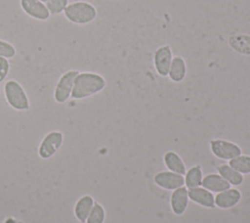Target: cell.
Segmentation results:
<instances>
[{
	"instance_id": "obj_1",
	"label": "cell",
	"mask_w": 250,
	"mask_h": 223,
	"mask_svg": "<svg viewBox=\"0 0 250 223\" xmlns=\"http://www.w3.org/2000/svg\"><path fill=\"white\" fill-rule=\"evenodd\" d=\"M106 86L105 79L99 73L95 72H79L75 77L71 98L75 100L85 99L101 92Z\"/></svg>"
},
{
	"instance_id": "obj_2",
	"label": "cell",
	"mask_w": 250,
	"mask_h": 223,
	"mask_svg": "<svg viewBox=\"0 0 250 223\" xmlns=\"http://www.w3.org/2000/svg\"><path fill=\"white\" fill-rule=\"evenodd\" d=\"M63 15L72 23L87 24L97 18L98 12L96 7L87 1H74L67 5Z\"/></svg>"
},
{
	"instance_id": "obj_3",
	"label": "cell",
	"mask_w": 250,
	"mask_h": 223,
	"mask_svg": "<svg viewBox=\"0 0 250 223\" xmlns=\"http://www.w3.org/2000/svg\"><path fill=\"white\" fill-rule=\"evenodd\" d=\"M4 94L7 103L17 111H26L29 109L28 97L16 80H8L4 85Z\"/></svg>"
},
{
	"instance_id": "obj_4",
	"label": "cell",
	"mask_w": 250,
	"mask_h": 223,
	"mask_svg": "<svg viewBox=\"0 0 250 223\" xmlns=\"http://www.w3.org/2000/svg\"><path fill=\"white\" fill-rule=\"evenodd\" d=\"M210 150L216 157L223 160H230L242 154V150L237 144L224 139L211 140Z\"/></svg>"
},
{
	"instance_id": "obj_5",
	"label": "cell",
	"mask_w": 250,
	"mask_h": 223,
	"mask_svg": "<svg viewBox=\"0 0 250 223\" xmlns=\"http://www.w3.org/2000/svg\"><path fill=\"white\" fill-rule=\"evenodd\" d=\"M79 71L76 69H70L65 71L59 79L55 91H54V98L57 103L62 104L68 100L71 96L73 84L75 77L78 75Z\"/></svg>"
},
{
	"instance_id": "obj_6",
	"label": "cell",
	"mask_w": 250,
	"mask_h": 223,
	"mask_svg": "<svg viewBox=\"0 0 250 223\" xmlns=\"http://www.w3.org/2000/svg\"><path fill=\"white\" fill-rule=\"evenodd\" d=\"M63 141V135L60 131L49 132L41 141L38 149V155L41 158L47 159L52 157L61 148Z\"/></svg>"
},
{
	"instance_id": "obj_7",
	"label": "cell",
	"mask_w": 250,
	"mask_h": 223,
	"mask_svg": "<svg viewBox=\"0 0 250 223\" xmlns=\"http://www.w3.org/2000/svg\"><path fill=\"white\" fill-rule=\"evenodd\" d=\"M173 59V52L170 45H162L158 47L153 54V65L156 72L162 76H168L169 68Z\"/></svg>"
},
{
	"instance_id": "obj_8",
	"label": "cell",
	"mask_w": 250,
	"mask_h": 223,
	"mask_svg": "<svg viewBox=\"0 0 250 223\" xmlns=\"http://www.w3.org/2000/svg\"><path fill=\"white\" fill-rule=\"evenodd\" d=\"M21 10L30 18L37 21H47L50 13L46 4L41 0H20Z\"/></svg>"
},
{
	"instance_id": "obj_9",
	"label": "cell",
	"mask_w": 250,
	"mask_h": 223,
	"mask_svg": "<svg viewBox=\"0 0 250 223\" xmlns=\"http://www.w3.org/2000/svg\"><path fill=\"white\" fill-rule=\"evenodd\" d=\"M153 181L158 187L172 191L184 186L185 184V179L183 175L172 172L170 170L157 172L153 176Z\"/></svg>"
},
{
	"instance_id": "obj_10",
	"label": "cell",
	"mask_w": 250,
	"mask_h": 223,
	"mask_svg": "<svg viewBox=\"0 0 250 223\" xmlns=\"http://www.w3.org/2000/svg\"><path fill=\"white\" fill-rule=\"evenodd\" d=\"M188 192L185 186L173 190L170 197V206L174 214L182 215L188 205Z\"/></svg>"
},
{
	"instance_id": "obj_11",
	"label": "cell",
	"mask_w": 250,
	"mask_h": 223,
	"mask_svg": "<svg viewBox=\"0 0 250 223\" xmlns=\"http://www.w3.org/2000/svg\"><path fill=\"white\" fill-rule=\"evenodd\" d=\"M241 200V193L234 188H229L215 196V205L221 209H229L235 206Z\"/></svg>"
},
{
	"instance_id": "obj_12",
	"label": "cell",
	"mask_w": 250,
	"mask_h": 223,
	"mask_svg": "<svg viewBox=\"0 0 250 223\" xmlns=\"http://www.w3.org/2000/svg\"><path fill=\"white\" fill-rule=\"evenodd\" d=\"M188 198L191 201L206 208L215 207V197L212 192L200 186L196 188L188 189Z\"/></svg>"
},
{
	"instance_id": "obj_13",
	"label": "cell",
	"mask_w": 250,
	"mask_h": 223,
	"mask_svg": "<svg viewBox=\"0 0 250 223\" xmlns=\"http://www.w3.org/2000/svg\"><path fill=\"white\" fill-rule=\"evenodd\" d=\"M201 186L212 193H220L230 188V185L219 173H209L203 176Z\"/></svg>"
},
{
	"instance_id": "obj_14",
	"label": "cell",
	"mask_w": 250,
	"mask_h": 223,
	"mask_svg": "<svg viewBox=\"0 0 250 223\" xmlns=\"http://www.w3.org/2000/svg\"><path fill=\"white\" fill-rule=\"evenodd\" d=\"M187 74V65L181 56H175L172 59L168 76L173 82H181Z\"/></svg>"
},
{
	"instance_id": "obj_15",
	"label": "cell",
	"mask_w": 250,
	"mask_h": 223,
	"mask_svg": "<svg viewBox=\"0 0 250 223\" xmlns=\"http://www.w3.org/2000/svg\"><path fill=\"white\" fill-rule=\"evenodd\" d=\"M163 160L168 170L184 175L187 171L186 164L182 157L173 151H168L163 156Z\"/></svg>"
},
{
	"instance_id": "obj_16",
	"label": "cell",
	"mask_w": 250,
	"mask_h": 223,
	"mask_svg": "<svg viewBox=\"0 0 250 223\" xmlns=\"http://www.w3.org/2000/svg\"><path fill=\"white\" fill-rule=\"evenodd\" d=\"M94 203H95L94 199L89 195H85L77 201L74 206V214L81 223L86 222V219L89 213L91 212V209Z\"/></svg>"
},
{
	"instance_id": "obj_17",
	"label": "cell",
	"mask_w": 250,
	"mask_h": 223,
	"mask_svg": "<svg viewBox=\"0 0 250 223\" xmlns=\"http://www.w3.org/2000/svg\"><path fill=\"white\" fill-rule=\"evenodd\" d=\"M218 173L229 184L232 186H239L243 183L244 177L241 173L233 169L229 164H220L217 166Z\"/></svg>"
},
{
	"instance_id": "obj_18",
	"label": "cell",
	"mask_w": 250,
	"mask_h": 223,
	"mask_svg": "<svg viewBox=\"0 0 250 223\" xmlns=\"http://www.w3.org/2000/svg\"><path fill=\"white\" fill-rule=\"evenodd\" d=\"M229 45L235 52L242 55H250V35L236 34L229 38Z\"/></svg>"
},
{
	"instance_id": "obj_19",
	"label": "cell",
	"mask_w": 250,
	"mask_h": 223,
	"mask_svg": "<svg viewBox=\"0 0 250 223\" xmlns=\"http://www.w3.org/2000/svg\"><path fill=\"white\" fill-rule=\"evenodd\" d=\"M184 179H185L186 188L188 190L201 186L202 179H203L201 166L194 165L191 168H189L188 171H186Z\"/></svg>"
},
{
	"instance_id": "obj_20",
	"label": "cell",
	"mask_w": 250,
	"mask_h": 223,
	"mask_svg": "<svg viewBox=\"0 0 250 223\" xmlns=\"http://www.w3.org/2000/svg\"><path fill=\"white\" fill-rule=\"evenodd\" d=\"M229 165L233 169L243 174H250V156L240 155L230 160H229Z\"/></svg>"
},
{
	"instance_id": "obj_21",
	"label": "cell",
	"mask_w": 250,
	"mask_h": 223,
	"mask_svg": "<svg viewBox=\"0 0 250 223\" xmlns=\"http://www.w3.org/2000/svg\"><path fill=\"white\" fill-rule=\"evenodd\" d=\"M104 219L105 211L104 207L100 203L95 202L85 223H104Z\"/></svg>"
},
{
	"instance_id": "obj_22",
	"label": "cell",
	"mask_w": 250,
	"mask_h": 223,
	"mask_svg": "<svg viewBox=\"0 0 250 223\" xmlns=\"http://www.w3.org/2000/svg\"><path fill=\"white\" fill-rule=\"evenodd\" d=\"M45 4L50 15L57 16L62 13L69 3L68 0H49Z\"/></svg>"
},
{
	"instance_id": "obj_23",
	"label": "cell",
	"mask_w": 250,
	"mask_h": 223,
	"mask_svg": "<svg viewBox=\"0 0 250 223\" xmlns=\"http://www.w3.org/2000/svg\"><path fill=\"white\" fill-rule=\"evenodd\" d=\"M16 47L8 41L0 39V57L5 59H12L16 56Z\"/></svg>"
},
{
	"instance_id": "obj_24",
	"label": "cell",
	"mask_w": 250,
	"mask_h": 223,
	"mask_svg": "<svg viewBox=\"0 0 250 223\" xmlns=\"http://www.w3.org/2000/svg\"><path fill=\"white\" fill-rule=\"evenodd\" d=\"M10 70V63L8 59L0 57V82H2L8 75Z\"/></svg>"
},
{
	"instance_id": "obj_25",
	"label": "cell",
	"mask_w": 250,
	"mask_h": 223,
	"mask_svg": "<svg viewBox=\"0 0 250 223\" xmlns=\"http://www.w3.org/2000/svg\"><path fill=\"white\" fill-rule=\"evenodd\" d=\"M41 1H42V2H44V3H46V2H47V1H49V0H41Z\"/></svg>"
}]
</instances>
